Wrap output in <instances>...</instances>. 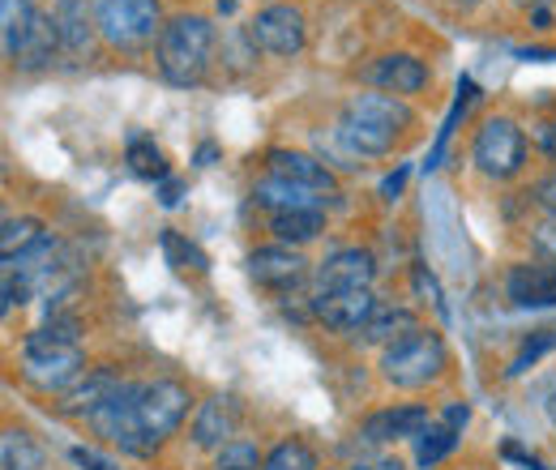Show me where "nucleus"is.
Wrapping results in <instances>:
<instances>
[{"instance_id": "1", "label": "nucleus", "mask_w": 556, "mask_h": 470, "mask_svg": "<svg viewBox=\"0 0 556 470\" xmlns=\"http://www.w3.org/2000/svg\"><path fill=\"white\" fill-rule=\"evenodd\" d=\"M412 125H416V116H412V107L403 99L368 90V94H355L343 107L339 141L359 158H381V154H390L399 145V137L407 134Z\"/></svg>"}, {"instance_id": "2", "label": "nucleus", "mask_w": 556, "mask_h": 470, "mask_svg": "<svg viewBox=\"0 0 556 470\" xmlns=\"http://www.w3.org/2000/svg\"><path fill=\"white\" fill-rule=\"evenodd\" d=\"M210 56H214V22L202 13H176L154 43V65L172 86H198L206 77Z\"/></svg>"}, {"instance_id": "3", "label": "nucleus", "mask_w": 556, "mask_h": 470, "mask_svg": "<svg viewBox=\"0 0 556 470\" xmlns=\"http://www.w3.org/2000/svg\"><path fill=\"white\" fill-rule=\"evenodd\" d=\"M445 368H450L445 338L437 334V330H424V326H419L416 334H407L403 342H394V346L381 351V377L394 390H424Z\"/></svg>"}, {"instance_id": "4", "label": "nucleus", "mask_w": 556, "mask_h": 470, "mask_svg": "<svg viewBox=\"0 0 556 470\" xmlns=\"http://www.w3.org/2000/svg\"><path fill=\"white\" fill-rule=\"evenodd\" d=\"M86 372V355L77 342H61V338L43 334H26L22 342V377L39 390V394H65L77 385V377Z\"/></svg>"}, {"instance_id": "5", "label": "nucleus", "mask_w": 556, "mask_h": 470, "mask_svg": "<svg viewBox=\"0 0 556 470\" xmlns=\"http://www.w3.org/2000/svg\"><path fill=\"white\" fill-rule=\"evenodd\" d=\"M163 26L159 0H99V39L108 48L138 52L146 43H159Z\"/></svg>"}, {"instance_id": "6", "label": "nucleus", "mask_w": 556, "mask_h": 470, "mask_svg": "<svg viewBox=\"0 0 556 470\" xmlns=\"http://www.w3.org/2000/svg\"><path fill=\"white\" fill-rule=\"evenodd\" d=\"M86 423L94 428V436H103V441L116 445L121 454L150 458V454L159 449V445L146 436V428H141V419H138V381H125Z\"/></svg>"}, {"instance_id": "7", "label": "nucleus", "mask_w": 556, "mask_h": 470, "mask_svg": "<svg viewBox=\"0 0 556 470\" xmlns=\"http://www.w3.org/2000/svg\"><path fill=\"white\" fill-rule=\"evenodd\" d=\"M471 163L488 180H514L527 167V134L509 116H492L471 141Z\"/></svg>"}, {"instance_id": "8", "label": "nucleus", "mask_w": 556, "mask_h": 470, "mask_svg": "<svg viewBox=\"0 0 556 470\" xmlns=\"http://www.w3.org/2000/svg\"><path fill=\"white\" fill-rule=\"evenodd\" d=\"M249 43L266 56L278 61H291L304 52L308 43V26H304V13L295 4H266L257 9V17L249 22Z\"/></svg>"}, {"instance_id": "9", "label": "nucleus", "mask_w": 556, "mask_h": 470, "mask_svg": "<svg viewBox=\"0 0 556 470\" xmlns=\"http://www.w3.org/2000/svg\"><path fill=\"white\" fill-rule=\"evenodd\" d=\"M189 406L193 398L180 381H138V419L154 445H163L189 419Z\"/></svg>"}, {"instance_id": "10", "label": "nucleus", "mask_w": 556, "mask_h": 470, "mask_svg": "<svg viewBox=\"0 0 556 470\" xmlns=\"http://www.w3.org/2000/svg\"><path fill=\"white\" fill-rule=\"evenodd\" d=\"M377 295L372 287H348V291H313V317L326 330L339 334H359L372 317H377Z\"/></svg>"}, {"instance_id": "11", "label": "nucleus", "mask_w": 556, "mask_h": 470, "mask_svg": "<svg viewBox=\"0 0 556 470\" xmlns=\"http://www.w3.org/2000/svg\"><path fill=\"white\" fill-rule=\"evenodd\" d=\"M249 278L266 291H295L308 278V262L300 257V249L291 244H266L257 253H249Z\"/></svg>"}, {"instance_id": "12", "label": "nucleus", "mask_w": 556, "mask_h": 470, "mask_svg": "<svg viewBox=\"0 0 556 470\" xmlns=\"http://www.w3.org/2000/svg\"><path fill=\"white\" fill-rule=\"evenodd\" d=\"M505 295L518 308H556V262H518L505 274Z\"/></svg>"}, {"instance_id": "13", "label": "nucleus", "mask_w": 556, "mask_h": 470, "mask_svg": "<svg viewBox=\"0 0 556 470\" xmlns=\"http://www.w3.org/2000/svg\"><path fill=\"white\" fill-rule=\"evenodd\" d=\"M236 428H240V403L231 394H214L193 415V445L218 454L227 441H236Z\"/></svg>"}, {"instance_id": "14", "label": "nucleus", "mask_w": 556, "mask_h": 470, "mask_svg": "<svg viewBox=\"0 0 556 470\" xmlns=\"http://www.w3.org/2000/svg\"><path fill=\"white\" fill-rule=\"evenodd\" d=\"M266 167H270V176L287 180V185H300L308 193H334V172L321 158L304 154V150H282L278 145L266 154Z\"/></svg>"}, {"instance_id": "15", "label": "nucleus", "mask_w": 556, "mask_h": 470, "mask_svg": "<svg viewBox=\"0 0 556 470\" xmlns=\"http://www.w3.org/2000/svg\"><path fill=\"white\" fill-rule=\"evenodd\" d=\"M377 257L368 249H339L317 266V291H348V287H372Z\"/></svg>"}, {"instance_id": "16", "label": "nucleus", "mask_w": 556, "mask_h": 470, "mask_svg": "<svg viewBox=\"0 0 556 470\" xmlns=\"http://www.w3.org/2000/svg\"><path fill=\"white\" fill-rule=\"evenodd\" d=\"M368 81L381 94L407 99V94H419L428 86V65L419 56H412V52H390V56H381L377 65L368 68Z\"/></svg>"}, {"instance_id": "17", "label": "nucleus", "mask_w": 556, "mask_h": 470, "mask_svg": "<svg viewBox=\"0 0 556 470\" xmlns=\"http://www.w3.org/2000/svg\"><path fill=\"white\" fill-rule=\"evenodd\" d=\"M432 423L424 406H386L364 419V441L372 445H394V441H416L419 432Z\"/></svg>"}, {"instance_id": "18", "label": "nucleus", "mask_w": 556, "mask_h": 470, "mask_svg": "<svg viewBox=\"0 0 556 470\" xmlns=\"http://www.w3.org/2000/svg\"><path fill=\"white\" fill-rule=\"evenodd\" d=\"M52 17H56V30H61V48L70 56H81L90 48V39L99 35V4L94 0H56Z\"/></svg>"}, {"instance_id": "19", "label": "nucleus", "mask_w": 556, "mask_h": 470, "mask_svg": "<svg viewBox=\"0 0 556 470\" xmlns=\"http://www.w3.org/2000/svg\"><path fill=\"white\" fill-rule=\"evenodd\" d=\"M121 385H125V381H121L112 368H86V372L77 377V385L61 394V410L73 415V419H90Z\"/></svg>"}, {"instance_id": "20", "label": "nucleus", "mask_w": 556, "mask_h": 470, "mask_svg": "<svg viewBox=\"0 0 556 470\" xmlns=\"http://www.w3.org/2000/svg\"><path fill=\"white\" fill-rule=\"evenodd\" d=\"M270 231L278 236V244L300 249V244H308V240H317L326 231V209L321 205H313V209H278V214H270Z\"/></svg>"}, {"instance_id": "21", "label": "nucleus", "mask_w": 556, "mask_h": 470, "mask_svg": "<svg viewBox=\"0 0 556 470\" xmlns=\"http://www.w3.org/2000/svg\"><path fill=\"white\" fill-rule=\"evenodd\" d=\"M56 52H65V48H61V30H56V17H52V13H39L13 65L17 68H43Z\"/></svg>"}, {"instance_id": "22", "label": "nucleus", "mask_w": 556, "mask_h": 470, "mask_svg": "<svg viewBox=\"0 0 556 470\" xmlns=\"http://www.w3.org/2000/svg\"><path fill=\"white\" fill-rule=\"evenodd\" d=\"M35 17H39V9L30 0H0V43H4V56L9 61H17V52H22Z\"/></svg>"}, {"instance_id": "23", "label": "nucleus", "mask_w": 556, "mask_h": 470, "mask_svg": "<svg viewBox=\"0 0 556 470\" xmlns=\"http://www.w3.org/2000/svg\"><path fill=\"white\" fill-rule=\"evenodd\" d=\"M43 240H48V231H43V223H39L35 214L4 218V227H0V257H4V262H17V257H26L30 249H39Z\"/></svg>"}, {"instance_id": "24", "label": "nucleus", "mask_w": 556, "mask_h": 470, "mask_svg": "<svg viewBox=\"0 0 556 470\" xmlns=\"http://www.w3.org/2000/svg\"><path fill=\"white\" fill-rule=\"evenodd\" d=\"M419 330V317L412 308H377V317L359 330L364 342H372V346H394V342H403L407 334H416Z\"/></svg>"}, {"instance_id": "25", "label": "nucleus", "mask_w": 556, "mask_h": 470, "mask_svg": "<svg viewBox=\"0 0 556 470\" xmlns=\"http://www.w3.org/2000/svg\"><path fill=\"white\" fill-rule=\"evenodd\" d=\"M0 470H43V445L26 428H4V436H0Z\"/></svg>"}, {"instance_id": "26", "label": "nucleus", "mask_w": 556, "mask_h": 470, "mask_svg": "<svg viewBox=\"0 0 556 470\" xmlns=\"http://www.w3.org/2000/svg\"><path fill=\"white\" fill-rule=\"evenodd\" d=\"M253 198H257V205H270V214H278V209H313V205H321V193H308V189L287 185V180H278V176H266V180L253 189Z\"/></svg>"}, {"instance_id": "27", "label": "nucleus", "mask_w": 556, "mask_h": 470, "mask_svg": "<svg viewBox=\"0 0 556 470\" xmlns=\"http://www.w3.org/2000/svg\"><path fill=\"white\" fill-rule=\"evenodd\" d=\"M454 445H458V428L445 423V419H432V423L416 436V462L424 470H432L441 458L454 454Z\"/></svg>"}, {"instance_id": "28", "label": "nucleus", "mask_w": 556, "mask_h": 470, "mask_svg": "<svg viewBox=\"0 0 556 470\" xmlns=\"http://www.w3.org/2000/svg\"><path fill=\"white\" fill-rule=\"evenodd\" d=\"M159 249H163V257H167V266L176 269V274H206L210 269V257L193 244V240H185L180 231H163L159 236Z\"/></svg>"}, {"instance_id": "29", "label": "nucleus", "mask_w": 556, "mask_h": 470, "mask_svg": "<svg viewBox=\"0 0 556 470\" xmlns=\"http://www.w3.org/2000/svg\"><path fill=\"white\" fill-rule=\"evenodd\" d=\"M125 163H129V172L141 176V180H159V185L167 180V158H163V150L150 137H129Z\"/></svg>"}, {"instance_id": "30", "label": "nucleus", "mask_w": 556, "mask_h": 470, "mask_svg": "<svg viewBox=\"0 0 556 470\" xmlns=\"http://www.w3.org/2000/svg\"><path fill=\"white\" fill-rule=\"evenodd\" d=\"M262 470H317V454L304 445V441H278L275 449L266 454V467Z\"/></svg>"}, {"instance_id": "31", "label": "nucleus", "mask_w": 556, "mask_h": 470, "mask_svg": "<svg viewBox=\"0 0 556 470\" xmlns=\"http://www.w3.org/2000/svg\"><path fill=\"white\" fill-rule=\"evenodd\" d=\"M266 458L253 441H227L218 454H214V470H262Z\"/></svg>"}, {"instance_id": "32", "label": "nucleus", "mask_w": 556, "mask_h": 470, "mask_svg": "<svg viewBox=\"0 0 556 470\" xmlns=\"http://www.w3.org/2000/svg\"><path fill=\"white\" fill-rule=\"evenodd\" d=\"M556 346V330H540V334H531L527 342H522V351L514 355V364H509V377H522L544 351H553Z\"/></svg>"}, {"instance_id": "33", "label": "nucleus", "mask_w": 556, "mask_h": 470, "mask_svg": "<svg viewBox=\"0 0 556 470\" xmlns=\"http://www.w3.org/2000/svg\"><path fill=\"white\" fill-rule=\"evenodd\" d=\"M535 249L544 253V262H556V214H544L535 223Z\"/></svg>"}, {"instance_id": "34", "label": "nucleus", "mask_w": 556, "mask_h": 470, "mask_svg": "<svg viewBox=\"0 0 556 470\" xmlns=\"http://www.w3.org/2000/svg\"><path fill=\"white\" fill-rule=\"evenodd\" d=\"M70 458L81 470H121L112 458H103V454H94V449H81V445H77V449H70Z\"/></svg>"}, {"instance_id": "35", "label": "nucleus", "mask_w": 556, "mask_h": 470, "mask_svg": "<svg viewBox=\"0 0 556 470\" xmlns=\"http://www.w3.org/2000/svg\"><path fill=\"white\" fill-rule=\"evenodd\" d=\"M535 202L544 205L548 214H556V172H553V176H544V180L535 185Z\"/></svg>"}, {"instance_id": "36", "label": "nucleus", "mask_w": 556, "mask_h": 470, "mask_svg": "<svg viewBox=\"0 0 556 470\" xmlns=\"http://www.w3.org/2000/svg\"><path fill=\"white\" fill-rule=\"evenodd\" d=\"M467 419H471V410H467V403H450V406H445V423H454L458 432L467 428Z\"/></svg>"}, {"instance_id": "37", "label": "nucleus", "mask_w": 556, "mask_h": 470, "mask_svg": "<svg viewBox=\"0 0 556 470\" xmlns=\"http://www.w3.org/2000/svg\"><path fill=\"white\" fill-rule=\"evenodd\" d=\"M351 470H403L399 458H390V454H381V458H368V462H355Z\"/></svg>"}, {"instance_id": "38", "label": "nucleus", "mask_w": 556, "mask_h": 470, "mask_svg": "<svg viewBox=\"0 0 556 470\" xmlns=\"http://www.w3.org/2000/svg\"><path fill=\"white\" fill-rule=\"evenodd\" d=\"M180 193H185V185H180V180H163V189H159V202L176 205V202H180Z\"/></svg>"}, {"instance_id": "39", "label": "nucleus", "mask_w": 556, "mask_h": 470, "mask_svg": "<svg viewBox=\"0 0 556 470\" xmlns=\"http://www.w3.org/2000/svg\"><path fill=\"white\" fill-rule=\"evenodd\" d=\"M540 145H544V154H548V158H556V120L540 129Z\"/></svg>"}, {"instance_id": "40", "label": "nucleus", "mask_w": 556, "mask_h": 470, "mask_svg": "<svg viewBox=\"0 0 556 470\" xmlns=\"http://www.w3.org/2000/svg\"><path fill=\"white\" fill-rule=\"evenodd\" d=\"M403 180H407V172H399V176H390V180L381 185V193H386V198H399V193H403Z\"/></svg>"}, {"instance_id": "41", "label": "nucleus", "mask_w": 556, "mask_h": 470, "mask_svg": "<svg viewBox=\"0 0 556 470\" xmlns=\"http://www.w3.org/2000/svg\"><path fill=\"white\" fill-rule=\"evenodd\" d=\"M544 415H548V423H553V432H556V390L544 398Z\"/></svg>"}, {"instance_id": "42", "label": "nucleus", "mask_w": 556, "mask_h": 470, "mask_svg": "<svg viewBox=\"0 0 556 470\" xmlns=\"http://www.w3.org/2000/svg\"><path fill=\"white\" fill-rule=\"evenodd\" d=\"M531 17H535V26H540V30H548V22H553V13H548V9H535Z\"/></svg>"}, {"instance_id": "43", "label": "nucleus", "mask_w": 556, "mask_h": 470, "mask_svg": "<svg viewBox=\"0 0 556 470\" xmlns=\"http://www.w3.org/2000/svg\"><path fill=\"white\" fill-rule=\"evenodd\" d=\"M514 4H518V9H531V13H535V9H548L553 0H514Z\"/></svg>"}, {"instance_id": "44", "label": "nucleus", "mask_w": 556, "mask_h": 470, "mask_svg": "<svg viewBox=\"0 0 556 470\" xmlns=\"http://www.w3.org/2000/svg\"><path fill=\"white\" fill-rule=\"evenodd\" d=\"M236 9V0H218V13H231Z\"/></svg>"}, {"instance_id": "45", "label": "nucleus", "mask_w": 556, "mask_h": 470, "mask_svg": "<svg viewBox=\"0 0 556 470\" xmlns=\"http://www.w3.org/2000/svg\"><path fill=\"white\" fill-rule=\"evenodd\" d=\"M454 4H458V9H476L480 0H454Z\"/></svg>"}]
</instances>
